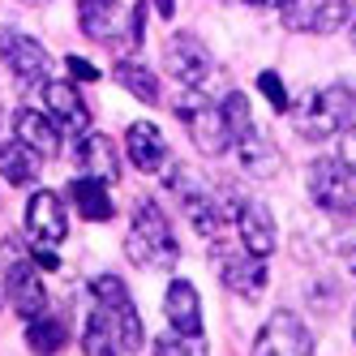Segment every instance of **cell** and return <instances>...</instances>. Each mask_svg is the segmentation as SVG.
Instances as JSON below:
<instances>
[{"label":"cell","instance_id":"cell-1","mask_svg":"<svg viewBox=\"0 0 356 356\" xmlns=\"http://www.w3.org/2000/svg\"><path fill=\"white\" fill-rule=\"evenodd\" d=\"M90 292H95V309H90L86 330H82V352L86 356L138 352L146 335H142V318H138V305H134L129 288L116 275H99L90 284Z\"/></svg>","mask_w":356,"mask_h":356},{"label":"cell","instance_id":"cell-2","mask_svg":"<svg viewBox=\"0 0 356 356\" xmlns=\"http://www.w3.org/2000/svg\"><path fill=\"white\" fill-rule=\"evenodd\" d=\"M124 253H129L134 266H146V270H172L181 262V245L172 236V223L163 219L155 202H138L134 207V227L124 236Z\"/></svg>","mask_w":356,"mask_h":356},{"label":"cell","instance_id":"cell-3","mask_svg":"<svg viewBox=\"0 0 356 356\" xmlns=\"http://www.w3.org/2000/svg\"><path fill=\"white\" fill-rule=\"evenodd\" d=\"M352 108H356V99H352L348 86H326V90L305 95L300 104L292 108L296 134L309 138V142H322V138H330V134H343L348 120H352Z\"/></svg>","mask_w":356,"mask_h":356},{"label":"cell","instance_id":"cell-4","mask_svg":"<svg viewBox=\"0 0 356 356\" xmlns=\"http://www.w3.org/2000/svg\"><path fill=\"white\" fill-rule=\"evenodd\" d=\"M5 258V292H9V305L22 314V318H39L47 314V292H43V275L35 266V258H26V249L17 241H9L0 249Z\"/></svg>","mask_w":356,"mask_h":356},{"label":"cell","instance_id":"cell-5","mask_svg":"<svg viewBox=\"0 0 356 356\" xmlns=\"http://www.w3.org/2000/svg\"><path fill=\"white\" fill-rule=\"evenodd\" d=\"M176 116L185 120V129H189V138L202 155L219 159L223 150L232 146V129H227V116H223L219 104H207L202 95H189L185 104H176Z\"/></svg>","mask_w":356,"mask_h":356},{"label":"cell","instance_id":"cell-6","mask_svg":"<svg viewBox=\"0 0 356 356\" xmlns=\"http://www.w3.org/2000/svg\"><path fill=\"white\" fill-rule=\"evenodd\" d=\"M309 193L322 211L356 215V168L343 159H318L309 163Z\"/></svg>","mask_w":356,"mask_h":356},{"label":"cell","instance_id":"cell-7","mask_svg":"<svg viewBox=\"0 0 356 356\" xmlns=\"http://www.w3.org/2000/svg\"><path fill=\"white\" fill-rule=\"evenodd\" d=\"M163 60H168L172 78L189 90H207L215 82V60L207 52V43H197L193 35H172L163 47Z\"/></svg>","mask_w":356,"mask_h":356},{"label":"cell","instance_id":"cell-8","mask_svg":"<svg viewBox=\"0 0 356 356\" xmlns=\"http://www.w3.org/2000/svg\"><path fill=\"white\" fill-rule=\"evenodd\" d=\"M253 356H314V335L305 330V322L296 314L279 309L258 330V339H253Z\"/></svg>","mask_w":356,"mask_h":356},{"label":"cell","instance_id":"cell-9","mask_svg":"<svg viewBox=\"0 0 356 356\" xmlns=\"http://www.w3.org/2000/svg\"><path fill=\"white\" fill-rule=\"evenodd\" d=\"M284 9V26L300 35H330L352 17V0H288Z\"/></svg>","mask_w":356,"mask_h":356},{"label":"cell","instance_id":"cell-10","mask_svg":"<svg viewBox=\"0 0 356 356\" xmlns=\"http://www.w3.org/2000/svg\"><path fill=\"white\" fill-rule=\"evenodd\" d=\"M0 56H5V65L13 69L17 82H26V86L47 82L52 56H47V47H43L39 39L22 35V31H0Z\"/></svg>","mask_w":356,"mask_h":356},{"label":"cell","instance_id":"cell-11","mask_svg":"<svg viewBox=\"0 0 356 356\" xmlns=\"http://www.w3.org/2000/svg\"><path fill=\"white\" fill-rule=\"evenodd\" d=\"M26 227H31V236L39 245H60L69 236V215H65V202L56 193H35L26 202Z\"/></svg>","mask_w":356,"mask_h":356},{"label":"cell","instance_id":"cell-12","mask_svg":"<svg viewBox=\"0 0 356 356\" xmlns=\"http://www.w3.org/2000/svg\"><path fill=\"white\" fill-rule=\"evenodd\" d=\"M236 232H241V245L253 253V258H266V253H275V219H270V211L262 207V202H253V197H245V202H236Z\"/></svg>","mask_w":356,"mask_h":356},{"label":"cell","instance_id":"cell-13","mask_svg":"<svg viewBox=\"0 0 356 356\" xmlns=\"http://www.w3.org/2000/svg\"><path fill=\"white\" fill-rule=\"evenodd\" d=\"M219 279H223V288H232L236 296H262L266 288V262L262 258H253V253H219Z\"/></svg>","mask_w":356,"mask_h":356},{"label":"cell","instance_id":"cell-14","mask_svg":"<svg viewBox=\"0 0 356 356\" xmlns=\"http://www.w3.org/2000/svg\"><path fill=\"white\" fill-rule=\"evenodd\" d=\"M73 163L82 168V176H95V181H112V185H116V176H120V159H116L112 138H108V134H95V129H86V134L78 138Z\"/></svg>","mask_w":356,"mask_h":356},{"label":"cell","instance_id":"cell-15","mask_svg":"<svg viewBox=\"0 0 356 356\" xmlns=\"http://www.w3.org/2000/svg\"><path fill=\"white\" fill-rule=\"evenodd\" d=\"M232 142H236L241 168H245L249 176H258V181H270V176L279 172V150H275V142L258 129V124H245V129H241Z\"/></svg>","mask_w":356,"mask_h":356},{"label":"cell","instance_id":"cell-16","mask_svg":"<svg viewBox=\"0 0 356 356\" xmlns=\"http://www.w3.org/2000/svg\"><path fill=\"white\" fill-rule=\"evenodd\" d=\"M43 108L52 112L73 138H82V134L90 129V112H86V104H82V95L73 90L69 82H43Z\"/></svg>","mask_w":356,"mask_h":356},{"label":"cell","instance_id":"cell-17","mask_svg":"<svg viewBox=\"0 0 356 356\" xmlns=\"http://www.w3.org/2000/svg\"><path fill=\"white\" fill-rule=\"evenodd\" d=\"M13 134H17V142H26L35 155H43V159L60 155V124L52 116L35 112V108H22L13 116Z\"/></svg>","mask_w":356,"mask_h":356},{"label":"cell","instance_id":"cell-18","mask_svg":"<svg viewBox=\"0 0 356 356\" xmlns=\"http://www.w3.org/2000/svg\"><path fill=\"white\" fill-rule=\"evenodd\" d=\"M124 146H129L134 168H142V172H163L168 168V142H163V134L155 129V124H146V120L129 124Z\"/></svg>","mask_w":356,"mask_h":356},{"label":"cell","instance_id":"cell-19","mask_svg":"<svg viewBox=\"0 0 356 356\" xmlns=\"http://www.w3.org/2000/svg\"><path fill=\"white\" fill-rule=\"evenodd\" d=\"M163 314H168L172 330H181V335H197L202 330V305H197V292H193L189 279H172L168 284Z\"/></svg>","mask_w":356,"mask_h":356},{"label":"cell","instance_id":"cell-20","mask_svg":"<svg viewBox=\"0 0 356 356\" xmlns=\"http://www.w3.org/2000/svg\"><path fill=\"white\" fill-rule=\"evenodd\" d=\"M69 202L90 223H104V219L116 215V202L108 197V181H95V176H73L69 181Z\"/></svg>","mask_w":356,"mask_h":356},{"label":"cell","instance_id":"cell-21","mask_svg":"<svg viewBox=\"0 0 356 356\" xmlns=\"http://www.w3.org/2000/svg\"><path fill=\"white\" fill-rule=\"evenodd\" d=\"M78 22H82L86 39L112 43V35L120 31V9H116V0H78Z\"/></svg>","mask_w":356,"mask_h":356},{"label":"cell","instance_id":"cell-22","mask_svg":"<svg viewBox=\"0 0 356 356\" xmlns=\"http://www.w3.org/2000/svg\"><path fill=\"white\" fill-rule=\"evenodd\" d=\"M181 207H185V219H189V227H193L197 236H219V227H223V211H219V202H215L207 189L185 185Z\"/></svg>","mask_w":356,"mask_h":356},{"label":"cell","instance_id":"cell-23","mask_svg":"<svg viewBox=\"0 0 356 356\" xmlns=\"http://www.w3.org/2000/svg\"><path fill=\"white\" fill-rule=\"evenodd\" d=\"M0 176L9 185H35L39 176V155L26 146V142H0Z\"/></svg>","mask_w":356,"mask_h":356},{"label":"cell","instance_id":"cell-24","mask_svg":"<svg viewBox=\"0 0 356 356\" xmlns=\"http://www.w3.org/2000/svg\"><path fill=\"white\" fill-rule=\"evenodd\" d=\"M112 78L129 90L134 99H142V104H159V78L150 73L146 65H138V60H120L116 69H112Z\"/></svg>","mask_w":356,"mask_h":356},{"label":"cell","instance_id":"cell-25","mask_svg":"<svg viewBox=\"0 0 356 356\" xmlns=\"http://www.w3.org/2000/svg\"><path fill=\"white\" fill-rule=\"evenodd\" d=\"M65 339H69V330H65L60 318L39 314V318H31V326H26V343H31L35 356H56V352L65 348Z\"/></svg>","mask_w":356,"mask_h":356},{"label":"cell","instance_id":"cell-26","mask_svg":"<svg viewBox=\"0 0 356 356\" xmlns=\"http://www.w3.org/2000/svg\"><path fill=\"white\" fill-rule=\"evenodd\" d=\"M155 356H207V339H202V330H197V335L172 330V335L155 339Z\"/></svg>","mask_w":356,"mask_h":356},{"label":"cell","instance_id":"cell-27","mask_svg":"<svg viewBox=\"0 0 356 356\" xmlns=\"http://www.w3.org/2000/svg\"><path fill=\"white\" fill-rule=\"evenodd\" d=\"M219 108H223V116H227V129H232V138L245 129V124H253V116H249V99H245L241 90H232Z\"/></svg>","mask_w":356,"mask_h":356},{"label":"cell","instance_id":"cell-28","mask_svg":"<svg viewBox=\"0 0 356 356\" xmlns=\"http://www.w3.org/2000/svg\"><path fill=\"white\" fill-rule=\"evenodd\" d=\"M258 90L270 99V108H275V112H288V86L279 82V73H275V69H262V73H258Z\"/></svg>","mask_w":356,"mask_h":356},{"label":"cell","instance_id":"cell-29","mask_svg":"<svg viewBox=\"0 0 356 356\" xmlns=\"http://www.w3.org/2000/svg\"><path fill=\"white\" fill-rule=\"evenodd\" d=\"M65 65H69V73H73V82H95V78H99V69H95L90 60H82V56H69Z\"/></svg>","mask_w":356,"mask_h":356},{"label":"cell","instance_id":"cell-30","mask_svg":"<svg viewBox=\"0 0 356 356\" xmlns=\"http://www.w3.org/2000/svg\"><path fill=\"white\" fill-rule=\"evenodd\" d=\"M339 159H343L348 168H356V124H348V129H343V142H339Z\"/></svg>","mask_w":356,"mask_h":356},{"label":"cell","instance_id":"cell-31","mask_svg":"<svg viewBox=\"0 0 356 356\" xmlns=\"http://www.w3.org/2000/svg\"><path fill=\"white\" fill-rule=\"evenodd\" d=\"M31 258H35V266H43V270H60V258H56L52 249H43L39 241L31 245Z\"/></svg>","mask_w":356,"mask_h":356},{"label":"cell","instance_id":"cell-32","mask_svg":"<svg viewBox=\"0 0 356 356\" xmlns=\"http://www.w3.org/2000/svg\"><path fill=\"white\" fill-rule=\"evenodd\" d=\"M155 9H159V17H172L176 13V0H155Z\"/></svg>","mask_w":356,"mask_h":356},{"label":"cell","instance_id":"cell-33","mask_svg":"<svg viewBox=\"0 0 356 356\" xmlns=\"http://www.w3.org/2000/svg\"><path fill=\"white\" fill-rule=\"evenodd\" d=\"M245 5H288V0H245Z\"/></svg>","mask_w":356,"mask_h":356},{"label":"cell","instance_id":"cell-34","mask_svg":"<svg viewBox=\"0 0 356 356\" xmlns=\"http://www.w3.org/2000/svg\"><path fill=\"white\" fill-rule=\"evenodd\" d=\"M22 5H47V0H22Z\"/></svg>","mask_w":356,"mask_h":356},{"label":"cell","instance_id":"cell-35","mask_svg":"<svg viewBox=\"0 0 356 356\" xmlns=\"http://www.w3.org/2000/svg\"><path fill=\"white\" fill-rule=\"evenodd\" d=\"M352 275H356V249H352Z\"/></svg>","mask_w":356,"mask_h":356},{"label":"cell","instance_id":"cell-36","mask_svg":"<svg viewBox=\"0 0 356 356\" xmlns=\"http://www.w3.org/2000/svg\"><path fill=\"white\" fill-rule=\"evenodd\" d=\"M352 335H356V314H352Z\"/></svg>","mask_w":356,"mask_h":356},{"label":"cell","instance_id":"cell-37","mask_svg":"<svg viewBox=\"0 0 356 356\" xmlns=\"http://www.w3.org/2000/svg\"><path fill=\"white\" fill-rule=\"evenodd\" d=\"M352 43H356V26H352Z\"/></svg>","mask_w":356,"mask_h":356}]
</instances>
